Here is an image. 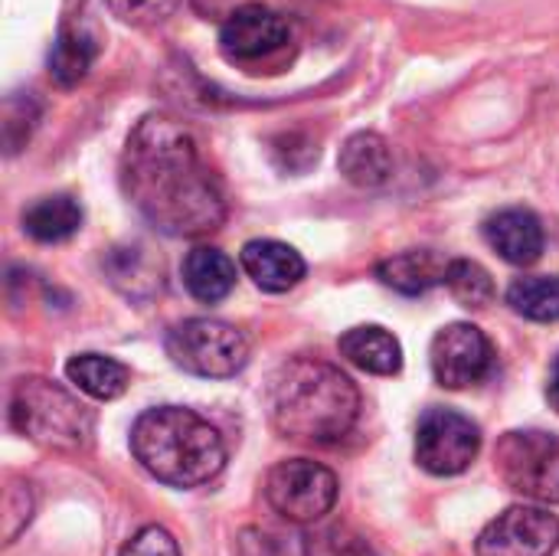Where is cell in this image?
<instances>
[{
	"instance_id": "1",
	"label": "cell",
	"mask_w": 559,
	"mask_h": 556,
	"mask_svg": "<svg viewBox=\"0 0 559 556\" xmlns=\"http://www.w3.org/2000/svg\"><path fill=\"white\" fill-rule=\"evenodd\" d=\"M121 187L131 206L164 236H206L226 220L219 180L203 164L197 138L167 111L144 115L128 134Z\"/></svg>"
},
{
	"instance_id": "2",
	"label": "cell",
	"mask_w": 559,
	"mask_h": 556,
	"mask_svg": "<svg viewBox=\"0 0 559 556\" xmlns=\"http://www.w3.org/2000/svg\"><path fill=\"white\" fill-rule=\"evenodd\" d=\"M269 416L288 439L331 446L354 429L360 393L341 367L318 357H292L272 374Z\"/></svg>"
},
{
	"instance_id": "3",
	"label": "cell",
	"mask_w": 559,
	"mask_h": 556,
	"mask_svg": "<svg viewBox=\"0 0 559 556\" xmlns=\"http://www.w3.org/2000/svg\"><path fill=\"white\" fill-rule=\"evenodd\" d=\"M131 452L151 478L170 488L210 485L226 465L219 429L180 406L141 413L131 429Z\"/></svg>"
},
{
	"instance_id": "4",
	"label": "cell",
	"mask_w": 559,
	"mask_h": 556,
	"mask_svg": "<svg viewBox=\"0 0 559 556\" xmlns=\"http://www.w3.org/2000/svg\"><path fill=\"white\" fill-rule=\"evenodd\" d=\"M10 423L20 436L52 452H82L92 446L95 433L92 410L66 387L43 377L16 380L10 393Z\"/></svg>"
},
{
	"instance_id": "5",
	"label": "cell",
	"mask_w": 559,
	"mask_h": 556,
	"mask_svg": "<svg viewBox=\"0 0 559 556\" xmlns=\"http://www.w3.org/2000/svg\"><path fill=\"white\" fill-rule=\"evenodd\" d=\"M167 357L206 380H226L236 377L249 364V341L239 328L216 321V318H187L167 331Z\"/></svg>"
},
{
	"instance_id": "6",
	"label": "cell",
	"mask_w": 559,
	"mask_h": 556,
	"mask_svg": "<svg viewBox=\"0 0 559 556\" xmlns=\"http://www.w3.org/2000/svg\"><path fill=\"white\" fill-rule=\"evenodd\" d=\"M495 465L511 492L537 505H559V436L508 433L498 442Z\"/></svg>"
},
{
	"instance_id": "7",
	"label": "cell",
	"mask_w": 559,
	"mask_h": 556,
	"mask_svg": "<svg viewBox=\"0 0 559 556\" xmlns=\"http://www.w3.org/2000/svg\"><path fill=\"white\" fill-rule=\"evenodd\" d=\"M265 498L292 524H318L337 501V478L311 459L278 462L265 478Z\"/></svg>"
},
{
	"instance_id": "8",
	"label": "cell",
	"mask_w": 559,
	"mask_h": 556,
	"mask_svg": "<svg viewBox=\"0 0 559 556\" xmlns=\"http://www.w3.org/2000/svg\"><path fill=\"white\" fill-rule=\"evenodd\" d=\"M481 452L478 426L455 410H429L416 429V462L439 478L462 475Z\"/></svg>"
},
{
	"instance_id": "9",
	"label": "cell",
	"mask_w": 559,
	"mask_h": 556,
	"mask_svg": "<svg viewBox=\"0 0 559 556\" xmlns=\"http://www.w3.org/2000/svg\"><path fill=\"white\" fill-rule=\"evenodd\" d=\"M429 364H432V377L439 387L468 390L491 374L495 351L481 328H475L468 321H455V324H445L432 338Z\"/></svg>"
},
{
	"instance_id": "10",
	"label": "cell",
	"mask_w": 559,
	"mask_h": 556,
	"mask_svg": "<svg viewBox=\"0 0 559 556\" xmlns=\"http://www.w3.org/2000/svg\"><path fill=\"white\" fill-rule=\"evenodd\" d=\"M559 518L537 505H518L498 514L478 537V556H554Z\"/></svg>"
},
{
	"instance_id": "11",
	"label": "cell",
	"mask_w": 559,
	"mask_h": 556,
	"mask_svg": "<svg viewBox=\"0 0 559 556\" xmlns=\"http://www.w3.org/2000/svg\"><path fill=\"white\" fill-rule=\"evenodd\" d=\"M292 39V26L282 13L246 3L219 26V52L229 62H259L275 52H282Z\"/></svg>"
},
{
	"instance_id": "12",
	"label": "cell",
	"mask_w": 559,
	"mask_h": 556,
	"mask_svg": "<svg viewBox=\"0 0 559 556\" xmlns=\"http://www.w3.org/2000/svg\"><path fill=\"white\" fill-rule=\"evenodd\" d=\"M485 239L511 265H534L547 246L544 223L537 220V213H531L524 206H508V210H498L495 216H488Z\"/></svg>"
},
{
	"instance_id": "13",
	"label": "cell",
	"mask_w": 559,
	"mask_h": 556,
	"mask_svg": "<svg viewBox=\"0 0 559 556\" xmlns=\"http://www.w3.org/2000/svg\"><path fill=\"white\" fill-rule=\"evenodd\" d=\"M239 262H242L246 275L262 292H272V295L295 288L308 272L301 252L292 249L288 242H278V239H249L239 252Z\"/></svg>"
},
{
	"instance_id": "14",
	"label": "cell",
	"mask_w": 559,
	"mask_h": 556,
	"mask_svg": "<svg viewBox=\"0 0 559 556\" xmlns=\"http://www.w3.org/2000/svg\"><path fill=\"white\" fill-rule=\"evenodd\" d=\"M341 177L357 190H380L393 177V151L390 141L377 131H357L344 141L337 154Z\"/></svg>"
},
{
	"instance_id": "15",
	"label": "cell",
	"mask_w": 559,
	"mask_h": 556,
	"mask_svg": "<svg viewBox=\"0 0 559 556\" xmlns=\"http://www.w3.org/2000/svg\"><path fill=\"white\" fill-rule=\"evenodd\" d=\"M98 59V36L85 20H62L49 49V75L59 88H75Z\"/></svg>"
},
{
	"instance_id": "16",
	"label": "cell",
	"mask_w": 559,
	"mask_h": 556,
	"mask_svg": "<svg viewBox=\"0 0 559 556\" xmlns=\"http://www.w3.org/2000/svg\"><path fill=\"white\" fill-rule=\"evenodd\" d=\"M341 357L350 360L357 370L373 374V377H393L403 370V347L400 341L380 328V324H360L350 328L341 338Z\"/></svg>"
},
{
	"instance_id": "17",
	"label": "cell",
	"mask_w": 559,
	"mask_h": 556,
	"mask_svg": "<svg viewBox=\"0 0 559 556\" xmlns=\"http://www.w3.org/2000/svg\"><path fill=\"white\" fill-rule=\"evenodd\" d=\"M180 275H183L187 292L203 305H216L236 288V262L216 246L190 249L187 259H183Z\"/></svg>"
},
{
	"instance_id": "18",
	"label": "cell",
	"mask_w": 559,
	"mask_h": 556,
	"mask_svg": "<svg viewBox=\"0 0 559 556\" xmlns=\"http://www.w3.org/2000/svg\"><path fill=\"white\" fill-rule=\"evenodd\" d=\"M445 269L449 262H442L436 252L429 249H406V252H396L390 259H383L377 265V279L400 292V295H426L429 288H436L439 282H445Z\"/></svg>"
},
{
	"instance_id": "19",
	"label": "cell",
	"mask_w": 559,
	"mask_h": 556,
	"mask_svg": "<svg viewBox=\"0 0 559 556\" xmlns=\"http://www.w3.org/2000/svg\"><path fill=\"white\" fill-rule=\"evenodd\" d=\"M23 229L36 242H66L82 229V206L69 193L39 197L23 210Z\"/></svg>"
},
{
	"instance_id": "20",
	"label": "cell",
	"mask_w": 559,
	"mask_h": 556,
	"mask_svg": "<svg viewBox=\"0 0 559 556\" xmlns=\"http://www.w3.org/2000/svg\"><path fill=\"white\" fill-rule=\"evenodd\" d=\"M66 377L92 400H118L124 390H128V367L115 357H105V354H75L69 364H66Z\"/></svg>"
},
{
	"instance_id": "21",
	"label": "cell",
	"mask_w": 559,
	"mask_h": 556,
	"mask_svg": "<svg viewBox=\"0 0 559 556\" xmlns=\"http://www.w3.org/2000/svg\"><path fill=\"white\" fill-rule=\"evenodd\" d=\"M508 305L527 318L550 324L559 321V275H524L508 288Z\"/></svg>"
},
{
	"instance_id": "22",
	"label": "cell",
	"mask_w": 559,
	"mask_h": 556,
	"mask_svg": "<svg viewBox=\"0 0 559 556\" xmlns=\"http://www.w3.org/2000/svg\"><path fill=\"white\" fill-rule=\"evenodd\" d=\"M452 298L465 308H485L495 301L498 288H495V279L485 265L472 262V259H452L449 269H445V282H442Z\"/></svg>"
},
{
	"instance_id": "23",
	"label": "cell",
	"mask_w": 559,
	"mask_h": 556,
	"mask_svg": "<svg viewBox=\"0 0 559 556\" xmlns=\"http://www.w3.org/2000/svg\"><path fill=\"white\" fill-rule=\"evenodd\" d=\"M36 121H39V105H36L33 92H13L3 105V147H7V154H16L29 141Z\"/></svg>"
},
{
	"instance_id": "24",
	"label": "cell",
	"mask_w": 559,
	"mask_h": 556,
	"mask_svg": "<svg viewBox=\"0 0 559 556\" xmlns=\"http://www.w3.org/2000/svg\"><path fill=\"white\" fill-rule=\"evenodd\" d=\"M292 556H370V551L357 541L347 537L344 531H314V534H301L292 537Z\"/></svg>"
},
{
	"instance_id": "25",
	"label": "cell",
	"mask_w": 559,
	"mask_h": 556,
	"mask_svg": "<svg viewBox=\"0 0 559 556\" xmlns=\"http://www.w3.org/2000/svg\"><path fill=\"white\" fill-rule=\"evenodd\" d=\"M105 7L131 26H157L180 7V0H105Z\"/></svg>"
},
{
	"instance_id": "26",
	"label": "cell",
	"mask_w": 559,
	"mask_h": 556,
	"mask_svg": "<svg viewBox=\"0 0 559 556\" xmlns=\"http://www.w3.org/2000/svg\"><path fill=\"white\" fill-rule=\"evenodd\" d=\"M121 556H180V547L174 541L170 531L151 524V528H141L124 547H121Z\"/></svg>"
},
{
	"instance_id": "27",
	"label": "cell",
	"mask_w": 559,
	"mask_h": 556,
	"mask_svg": "<svg viewBox=\"0 0 559 556\" xmlns=\"http://www.w3.org/2000/svg\"><path fill=\"white\" fill-rule=\"evenodd\" d=\"M249 0H193V10L203 20H229L236 10H242Z\"/></svg>"
},
{
	"instance_id": "28",
	"label": "cell",
	"mask_w": 559,
	"mask_h": 556,
	"mask_svg": "<svg viewBox=\"0 0 559 556\" xmlns=\"http://www.w3.org/2000/svg\"><path fill=\"white\" fill-rule=\"evenodd\" d=\"M547 400H550V406L557 410V416H559V354H557V360H554V367H550V380H547Z\"/></svg>"
}]
</instances>
